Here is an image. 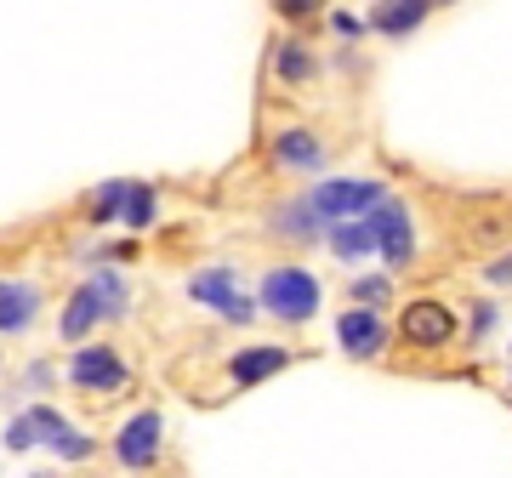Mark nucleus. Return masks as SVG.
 Listing matches in <instances>:
<instances>
[{
    "mask_svg": "<svg viewBox=\"0 0 512 478\" xmlns=\"http://www.w3.org/2000/svg\"><path fill=\"white\" fill-rule=\"evenodd\" d=\"M92 291L103 296L109 319H120V313H126V279L114 274V268H97V274H92Z\"/></svg>",
    "mask_w": 512,
    "mask_h": 478,
    "instance_id": "a211bd4d",
    "label": "nucleus"
},
{
    "mask_svg": "<svg viewBox=\"0 0 512 478\" xmlns=\"http://www.w3.org/2000/svg\"><path fill=\"white\" fill-rule=\"evenodd\" d=\"M188 296L205 302V308H217L222 319H234V325H251L256 319V302L239 291V279L228 274V268H205V274H194L188 279Z\"/></svg>",
    "mask_w": 512,
    "mask_h": 478,
    "instance_id": "7ed1b4c3",
    "label": "nucleus"
},
{
    "mask_svg": "<svg viewBox=\"0 0 512 478\" xmlns=\"http://www.w3.org/2000/svg\"><path fill=\"white\" fill-rule=\"evenodd\" d=\"M35 285H23V279H6V291H0V331L18 336L29 319H35Z\"/></svg>",
    "mask_w": 512,
    "mask_h": 478,
    "instance_id": "4468645a",
    "label": "nucleus"
},
{
    "mask_svg": "<svg viewBox=\"0 0 512 478\" xmlns=\"http://www.w3.org/2000/svg\"><path fill=\"white\" fill-rule=\"evenodd\" d=\"M427 6H450V0H427Z\"/></svg>",
    "mask_w": 512,
    "mask_h": 478,
    "instance_id": "393cba45",
    "label": "nucleus"
},
{
    "mask_svg": "<svg viewBox=\"0 0 512 478\" xmlns=\"http://www.w3.org/2000/svg\"><path fill=\"white\" fill-rule=\"evenodd\" d=\"M57 456L63 461H92V439H86V433H69V439L57 444Z\"/></svg>",
    "mask_w": 512,
    "mask_h": 478,
    "instance_id": "4be33fe9",
    "label": "nucleus"
},
{
    "mask_svg": "<svg viewBox=\"0 0 512 478\" xmlns=\"http://www.w3.org/2000/svg\"><path fill=\"white\" fill-rule=\"evenodd\" d=\"M274 160L279 166H296V171H319L325 166V148H319V137H308V131H279Z\"/></svg>",
    "mask_w": 512,
    "mask_h": 478,
    "instance_id": "ddd939ff",
    "label": "nucleus"
},
{
    "mask_svg": "<svg viewBox=\"0 0 512 478\" xmlns=\"http://www.w3.org/2000/svg\"><path fill=\"white\" fill-rule=\"evenodd\" d=\"M421 18H427V0H376L370 29H376V35H410Z\"/></svg>",
    "mask_w": 512,
    "mask_h": 478,
    "instance_id": "f8f14e48",
    "label": "nucleus"
},
{
    "mask_svg": "<svg viewBox=\"0 0 512 478\" xmlns=\"http://www.w3.org/2000/svg\"><path fill=\"white\" fill-rule=\"evenodd\" d=\"M387 296H393V279H382V274L353 279V302H359V308H382Z\"/></svg>",
    "mask_w": 512,
    "mask_h": 478,
    "instance_id": "aec40b11",
    "label": "nucleus"
},
{
    "mask_svg": "<svg viewBox=\"0 0 512 478\" xmlns=\"http://www.w3.org/2000/svg\"><path fill=\"white\" fill-rule=\"evenodd\" d=\"M404 342H416V348H444L450 336H456V319H450V308L444 302H410L399 319Z\"/></svg>",
    "mask_w": 512,
    "mask_h": 478,
    "instance_id": "423d86ee",
    "label": "nucleus"
},
{
    "mask_svg": "<svg viewBox=\"0 0 512 478\" xmlns=\"http://www.w3.org/2000/svg\"><path fill=\"white\" fill-rule=\"evenodd\" d=\"M154 211H160V200H154V188H143V183H137V188H131L126 217H120V222H126V228H148V222H154Z\"/></svg>",
    "mask_w": 512,
    "mask_h": 478,
    "instance_id": "6ab92c4d",
    "label": "nucleus"
},
{
    "mask_svg": "<svg viewBox=\"0 0 512 478\" xmlns=\"http://www.w3.org/2000/svg\"><path fill=\"white\" fill-rule=\"evenodd\" d=\"M274 228H279V234H291V239H319V234H330V228H325V217L313 211V200L285 205V211L274 217Z\"/></svg>",
    "mask_w": 512,
    "mask_h": 478,
    "instance_id": "2eb2a0df",
    "label": "nucleus"
},
{
    "mask_svg": "<svg viewBox=\"0 0 512 478\" xmlns=\"http://www.w3.org/2000/svg\"><path fill=\"white\" fill-rule=\"evenodd\" d=\"M484 279H490V285H507V279H512V251L501 262H490V268H484Z\"/></svg>",
    "mask_w": 512,
    "mask_h": 478,
    "instance_id": "5701e85b",
    "label": "nucleus"
},
{
    "mask_svg": "<svg viewBox=\"0 0 512 478\" xmlns=\"http://www.w3.org/2000/svg\"><path fill=\"white\" fill-rule=\"evenodd\" d=\"M370 228H376V257L387 268H404L416 257V228H410V211L399 200H387L382 211H370Z\"/></svg>",
    "mask_w": 512,
    "mask_h": 478,
    "instance_id": "20e7f679",
    "label": "nucleus"
},
{
    "mask_svg": "<svg viewBox=\"0 0 512 478\" xmlns=\"http://www.w3.org/2000/svg\"><path fill=\"white\" fill-rule=\"evenodd\" d=\"M336 342H342V353H353V359H376V353L387 348V325L376 308H348L342 319H336Z\"/></svg>",
    "mask_w": 512,
    "mask_h": 478,
    "instance_id": "39448f33",
    "label": "nucleus"
},
{
    "mask_svg": "<svg viewBox=\"0 0 512 478\" xmlns=\"http://www.w3.org/2000/svg\"><path fill=\"white\" fill-rule=\"evenodd\" d=\"M285 365H291V353L285 348H245L234 365H228V376H234L239 387H256V382H268V376L285 370Z\"/></svg>",
    "mask_w": 512,
    "mask_h": 478,
    "instance_id": "9d476101",
    "label": "nucleus"
},
{
    "mask_svg": "<svg viewBox=\"0 0 512 478\" xmlns=\"http://www.w3.org/2000/svg\"><path fill=\"white\" fill-rule=\"evenodd\" d=\"M262 308L285 325H302L319 313V279L308 268H268L262 274Z\"/></svg>",
    "mask_w": 512,
    "mask_h": 478,
    "instance_id": "f03ea898",
    "label": "nucleus"
},
{
    "mask_svg": "<svg viewBox=\"0 0 512 478\" xmlns=\"http://www.w3.org/2000/svg\"><path fill=\"white\" fill-rule=\"evenodd\" d=\"M154 450H160V416H154V410H137V416L120 427L114 456H120V467H148V461H154Z\"/></svg>",
    "mask_w": 512,
    "mask_h": 478,
    "instance_id": "6e6552de",
    "label": "nucleus"
},
{
    "mask_svg": "<svg viewBox=\"0 0 512 478\" xmlns=\"http://www.w3.org/2000/svg\"><path fill=\"white\" fill-rule=\"evenodd\" d=\"M330 257H342V262H359V257H376V228H370V217L359 222H336L330 228Z\"/></svg>",
    "mask_w": 512,
    "mask_h": 478,
    "instance_id": "9b49d317",
    "label": "nucleus"
},
{
    "mask_svg": "<svg viewBox=\"0 0 512 478\" xmlns=\"http://www.w3.org/2000/svg\"><path fill=\"white\" fill-rule=\"evenodd\" d=\"M308 200H313V211L325 217V228H336V222H359V217H370V211H382L387 188L370 183V177H330V183L313 188Z\"/></svg>",
    "mask_w": 512,
    "mask_h": 478,
    "instance_id": "f257e3e1",
    "label": "nucleus"
},
{
    "mask_svg": "<svg viewBox=\"0 0 512 478\" xmlns=\"http://www.w3.org/2000/svg\"><path fill=\"white\" fill-rule=\"evenodd\" d=\"M103 313H109V308H103V296H97V291H92V279H86V285L69 296V308H63V319H57V331L69 336V342H80V336L92 331Z\"/></svg>",
    "mask_w": 512,
    "mask_h": 478,
    "instance_id": "1a4fd4ad",
    "label": "nucleus"
},
{
    "mask_svg": "<svg viewBox=\"0 0 512 478\" xmlns=\"http://www.w3.org/2000/svg\"><path fill=\"white\" fill-rule=\"evenodd\" d=\"M131 188L137 183H103L92 194V217L97 222H114V217H126V200H131Z\"/></svg>",
    "mask_w": 512,
    "mask_h": 478,
    "instance_id": "dca6fc26",
    "label": "nucleus"
},
{
    "mask_svg": "<svg viewBox=\"0 0 512 478\" xmlns=\"http://www.w3.org/2000/svg\"><path fill=\"white\" fill-rule=\"evenodd\" d=\"M313 6H325V0H279V12H285V18H308Z\"/></svg>",
    "mask_w": 512,
    "mask_h": 478,
    "instance_id": "b1692460",
    "label": "nucleus"
},
{
    "mask_svg": "<svg viewBox=\"0 0 512 478\" xmlns=\"http://www.w3.org/2000/svg\"><path fill=\"white\" fill-rule=\"evenodd\" d=\"M35 422H29V410H23L18 422H6V450H35Z\"/></svg>",
    "mask_w": 512,
    "mask_h": 478,
    "instance_id": "412c9836",
    "label": "nucleus"
},
{
    "mask_svg": "<svg viewBox=\"0 0 512 478\" xmlns=\"http://www.w3.org/2000/svg\"><path fill=\"white\" fill-rule=\"evenodd\" d=\"M69 376H74V387H86V393H114V387H126V365H120L114 348H80Z\"/></svg>",
    "mask_w": 512,
    "mask_h": 478,
    "instance_id": "0eeeda50",
    "label": "nucleus"
},
{
    "mask_svg": "<svg viewBox=\"0 0 512 478\" xmlns=\"http://www.w3.org/2000/svg\"><path fill=\"white\" fill-rule=\"evenodd\" d=\"M274 69H279V80H308V74H313L308 46H302V40H285V46H279V57H274Z\"/></svg>",
    "mask_w": 512,
    "mask_h": 478,
    "instance_id": "f3484780",
    "label": "nucleus"
}]
</instances>
